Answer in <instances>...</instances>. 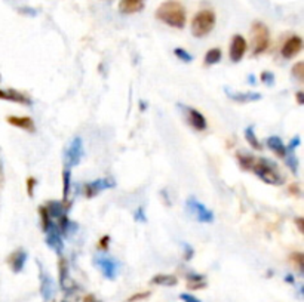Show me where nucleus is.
<instances>
[{"label": "nucleus", "mask_w": 304, "mask_h": 302, "mask_svg": "<svg viewBox=\"0 0 304 302\" xmlns=\"http://www.w3.org/2000/svg\"><path fill=\"white\" fill-rule=\"evenodd\" d=\"M154 15L159 21H162L163 24H167L172 29L181 30V29L185 27L187 12H185V8L182 6L178 0H167V2H163L156 9Z\"/></svg>", "instance_id": "nucleus-1"}, {"label": "nucleus", "mask_w": 304, "mask_h": 302, "mask_svg": "<svg viewBox=\"0 0 304 302\" xmlns=\"http://www.w3.org/2000/svg\"><path fill=\"white\" fill-rule=\"evenodd\" d=\"M251 170L259 177L261 181L270 184V185H280L285 181V178L282 177V173L277 169L276 163L269 160V159H264V157L255 159Z\"/></svg>", "instance_id": "nucleus-2"}, {"label": "nucleus", "mask_w": 304, "mask_h": 302, "mask_svg": "<svg viewBox=\"0 0 304 302\" xmlns=\"http://www.w3.org/2000/svg\"><path fill=\"white\" fill-rule=\"evenodd\" d=\"M217 16L213 9H202L192 19V34L195 37L208 36L215 27Z\"/></svg>", "instance_id": "nucleus-3"}, {"label": "nucleus", "mask_w": 304, "mask_h": 302, "mask_svg": "<svg viewBox=\"0 0 304 302\" xmlns=\"http://www.w3.org/2000/svg\"><path fill=\"white\" fill-rule=\"evenodd\" d=\"M251 42H252V55L257 57L264 54L270 46V31L269 27L261 22L255 21L251 27Z\"/></svg>", "instance_id": "nucleus-4"}, {"label": "nucleus", "mask_w": 304, "mask_h": 302, "mask_svg": "<svg viewBox=\"0 0 304 302\" xmlns=\"http://www.w3.org/2000/svg\"><path fill=\"white\" fill-rule=\"evenodd\" d=\"M185 208H187L189 213L195 219H198L199 222H202V224H211V222H214L213 211H209L203 203H200L195 197H189L187 198Z\"/></svg>", "instance_id": "nucleus-5"}, {"label": "nucleus", "mask_w": 304, "mask_h": 302, "mask_svg": "<svg viewBox=\"0 0 304 302\" xmlns=\"http://www.w3.org/2000/svg\"><path fill=\"white\" fill-rule=\"evenodd\" d=\"M93 264L108 280H114L118 277L119 265H118V262L113 258L106 257V255H97L93 258Z\"/></svg>", "instance_id": "nucleus-6"}, {"label": "nucleus", "mask_w": 304, "mask_h": 302, "mask_svg": "<svg viewBox=\"0 0 304 302\" xmlns=\"http://www.w3.org/2000/svg\"><path fill=\"white\" fill-rule=\"evenodd\" d=\"M182 111H184V114H185V119L189 121V124L195 129V131H199V132H202V131H206V128H208V121L205 119V116L198 111L196 108H192V107H182L180 106Z\"/></svg>", "instance_id": "nucleus-7"}, {"label": "nucleus", "mask_w": 304, "mask_h": 302, "mask_svg": "<svg viewBox=\"0 0 304 302\" xmlns=\"http://www.w3.org/2000/svg\"><path fill=\"white\" fill-rule=\"evenodd\" d=\"M83 157V142L80 138H73L68 148L65 150V162L68 167L77 166Z\"/></svg>", "instance_id": "nucleus-8"}, {"label": "nucleus", "mask_w": 304, "mask_h": 302, "mask_svg": "<svg viewBox=\"0 0 304 302\" xmlns=\"http://www.w3.org/2000/svg\"><path fill=\"white\" fill-rule=\"evenodd\" d=\"M248 51V43L245 40V37L241 34H235L231 42H230V49H228V57L231 62H239L242 60L243 55Z\"/></svg>", "instance_id": "nucleus-9"}, {"label": "nucleus", "mask_w": 304, "mask_h": 302, "mask_svg": "<svg viewBox=\"0 0 304 302\" xmlns=\"http://www.w3.org/2000/svg\"><path fill=\"white\" fill-rule=\"evenodd\" d=\"M303 49V39L300 36H291L285 40V43L280 49V55L285 60H291L294 57H297Z\"/></svg>", "instance_id": "nucleus-10"}, {"label": "nucleus", "mask_w": 304, "mask_h": 302, "mask_svg": "<svg viewBox=\"0 0 304 302\" xmlns=\"http://www.w3.org/2000/svg\"><path fill=\"white\" fill-rule=\"evenodd\" d=\"M46 234V244L54 250L57 252L58 255H61L62 249H64V242H62V234L60 233L58 226L55 225L54 222L49 225V228L45 231Z\"/></svg>", "instance_id": "nucleus-11"}, {"label": "nucleus", "mask_w": 304, "mask_h": 302, "mask_svg": "<svg viewBox=\"0 0 304 302\" xmlns=\"http://www.w3.org/2000/svg\"><path fill=\"white\" fill-rule=\"evenodd\" d=\"M116 185V182L113 181L111 178H100V180H95V181L89 182L85 185V196L88 198L98 196L101 191L108 190V188H113Z\"/></svg>", "instance_id": "nucleus-12"}, {"label": "nucleus", "mask_w": 304, "mask_h": 302, "mask_svg": "<svg viewBox=\"0 0 304 302\" xmlns=\"http://www.w3.org/2000/svg\"><path fill=\"white\" fill-rule=\"evenodd\" d=\"M0 99L22 104V106H30L31 104L30 96L26 95L24 92L16 91V89H0Z\"/></svg>", "instance_id": "nucleus-13"}, {"label": "nucleus", "mask_w": 304, "mask_h": 302, "mask_svg": "<svg viewBox=\"0 0 304 302\" xmlns=\"http://www.w3.org/2000/svg\"><path fill=\"white\" fill-rule=\"evenodd\" d=\"M54 287H55V283H54L52 277L46 271H43V268H40V293H42L43 301L52 299Z\"/></svg>", "instance_id": "nucleus-14"}, {"label": "nucleus", "mask_w": 304, "mask_h": 302, "mask_svg": "<svg viewBox=\"0 0 304 302\" xmlns=\"http://www.w3.org/2000/svg\"><path fill=\"white\" fill-rule=\"evenodd\" d=\"M6 121L18 129H22V131H27V132H34L36 128H34V121L29 116H8Z\"/></svg>", "instance_id": "nucleus-15"}, {"label": "nucleus", "mask_w": 304, "mask_h": 302, "mask_svg": "<svg viewBox=\"0 0 304 302\" xmlns=\"http://www.w3.org/2000/svg\"><path fill=\"white\" fill-rule=\"evenodd\" d=\"M26 261H27V252L22 250V249H16L15 252H12L8 257V264L14 272L22 271V268L26 265Z\"/></svg>", "instance_id": "nucleus-16"}, {"label": "nucleus", "mask_w": 304, "mask_h": 302, "mask_svg": "<svg viewBox=\"0 0 304 302\" xmlns=\"http://www.w3.org/2000/svg\"><path fill=\"white\" fill-rule=\"evenodd\" d=\"M146 0H121L119 2V12L125 15L137 14L144 9Z\"/></svg>", "instance_id": "nucleus-17"}, {"label": "nucleus", "mask_w": 304, "mask_h": 302, "mask_svg": "<svg viewBox=\"0 0 304 302\" xmlns=\"http://www.w3.org/2000/svg\"><path fill=\"white\" fill-rule=\"evenodd\" d=\"M226 93L230 99L236 101V103H241V104H248V103H252V101H257L261 98L260 93H254V92H235L228 91L226 88Z\"/></svg>", "instance_id": "nucleus-18"}, {"label": "nucleus", "mask_w": 304, "mask_h": 302, "mask_svg": "<svg viewBox=\"0 0 304 302\" xmlns=\"http://www.w3.org/2000/svg\"><path fill=\"white\" fill-rule=\"evenodd\" d=\"M266 144H267V147L273 151L277 157H282L284 159L287 156V153H288V148L285 147V144L282 142V139L279 136H269L267 141H266Z\"/></svg>", "instance_id": "nucleus-19"}, {"label": "nucleus", "mask_w": 304, "mask_h": 302, "mask_svg": "<svg viewBox=\"0 0 304 302\" xmlns=\"http://www.w3.org/2000/svg\"><path fill=\"white\" fill-rule=\"evenodd\" d=\"M150 283L156 285V286L172 287L178 285V279L175 275H172V274H156V275H153Z\"/></svg>", "instance_id": "nucleus-20"}, {"label": "nucleus", "mask_w": 304, "mask_h": 302, "mask_svg": "<svg viewBox=\"0 0 304 302\" xmlns=\"http://www.w3.org/2000/svg\"><path fill=\"white\" fill-rule=\"evenodd\" d=\"M70 185H72V172L70 167H65L62 170V202L67 203V198L70 194Z\"/></svg>", "instance_id": "nucleus-21"}, {"label": "nucleus", "mask_w": 304, "mask_h": 302, "mask_svg": "<svg viewBox=\"0 0 304 302\" xmlns=\"http://www.w3.org/2000/svg\"><path fill=\"white\" fill-rule=\"evenodd\" d=\"M221 57H223V52L220 47H213L209 49L206 54H205V58H203V62L205 65H215L221 61Z\"/></svg>", "instance_id": "nucleus-22"}, {"label": "nucleus", "mask_w": 304, "mask_h": 302, "mask_svg": "<svg viewBox=\"0 0 304 302\" xmlns=\"http://www.w3.org/2000/svg\"><path fill=\"white\" fill-rule=\"evenodd\" d=\"M243 134H245V139H246V142L251 145V148L261 151L263 145H261V142L259 141L257 135L254 134V129H252V126H248V128L245 129V132H243Z\"/></svg>", "instance_id": "nucleus-23"}, {"label": "nucleus", "mask_w": 304, "mask_h": 302, "mask_svg": "<svg viewBox=\"0 0 304 302\" xmlns=\"http://www.w3.org/2000/svg\"><path fill=\"white\" fill-rule=\"evenodd\" d=\"M46 209L49 212L51 218H57V219L60 218L62 213L67 212L64 203H60V202H49V203L46 205Z\"/></svg>", "instance_id": "nucleus-24"}, {"label": "nucleus", "mask_w": 304, "mask_h": 302, "mask_svg": "<svg viewBox=\"0 0 304 302\" xmlns=\"http://www.w3.org/2000/svg\"><path fill=\"white\" fill-rule=\"evenodd\" d=\"M58 275H60V285L62 289H65V282L68 279V264L65 258L60 257L58 261Z\"/></svg>", "instance_id": "nucleus-25"}, {"label": "nucleus", "mask_w": 304, "mask_h": 302, "mask_svg": "<svg viewBox=\"0 0 304 302\" xmlns=\"http://www.w3.org/2000/svg\"><path fill=\"white\" fill-rule=\"evenodd\" d=\"M238 162H239V165L242 169L245 170H251V167L254 165V162H255V157H252V156H249V154H243V153H238Z\"/></svg>", "instance_id": "nucleus-26"}, {"label": "nucleus", "mask_w": 304, "mask_h": 302, "mask_svg": "<svg viewBox=\"0 0 304 302\" xmlns=\"http://www.w3.org/2000/svg\"><path fill=\"white\" fill-rule=\"evenodd\" d=\"M39 215H40V224H42V230L46 231L49 225L52 224V218H51V215H49V212L46 209V206H39Z\"/></svg>", "instance_id": "nucleus-27"}, {"label": "nucleus", "mask_w": 304, "mask_h": 302, "mask_svg": "<svg viewBox=\"0 0 304 302\" xmlns=\"http://www.w3.org/2000/svg\"><path fill=\"white\" fill-rule=\"evenodd\" d=\"M289 261H291V264L298 270L300 272H303L304 270V254L301 252H294L291 257H289Z\"/></svg>", "instance_id": "nucleus-28"}, {"label": "nucleus", "mask_w": 304, "mask_h": 302, "mask_svg": "<svg viewBox=\"0 0 304 302\" xmlns=\"http://www.w3.org/2000/svg\"><path fill=\"white\" fill-rule=\"evenodd\" d=\"M291 74L294 76L298 82H303L304 80V62L303 61H298L294 67H292V70H291Z\"/></svg>", "instance_id": "nucleus-29"}, {"label": "nucleus", "mask_w": 304, "mask_h": 302, "mask_svg": "<svg viewBox=\"0 0 304 302\" xmlns=\"http://www.w3.org/2000/svg\"><path fill=\"white\" fill-rule=\"evenodd\" d=\"M174 55L178 58L182 62H192L193 61V57H192V54L190 52H187L185 49H182V47H177V49H174Z\"/></svg>", "instance_id": "nucleus-30"}, {"label": "nucleus", "mask_w": 304, "mask_h": 302, "mask_svg": "<svg viewBox=\"0 0 304 302\" xmlns=\"http://www.w3.org/2000/svg\"><path fill=\"white\" fill-rule=\"evenodd\" d=\"M285 159H287V165H288L289 169H291L294 173H297V172H298V159L295 157V154H294L292 151H289V154L287 153Z\"/></svg>", "instance_id": "nucleus-31"}, {"label": "nucleus", "mask_w": 304, "mask_h": 302, "mask_svg": "<svg viewBox=\"0 0 304 302\" xmlns=\"http://www.w3.org/2000/svg\"><path fill=\"white\" fill-rule=\"evenodd\" d=\"M150 295H152V292H149V290H144V292H137V293H134V295H131L128 299L125 302H138V301H144V299H147V298H150Z\"/></svg>", "instance_id": "nucleus-32"}, {"label": "nucleus", "mask_w": 304, "mask_h": 302, "mask_svg": "<svg viewBox=\"0 0 304 302\" xmlns=\"http://www.w3.org/2000/svg\"><path fill=\"white\" fill-rule=\"evenodd\" d=\"M260 80L264 83V85H267V86H272L274 83V74L272 71H263L261 76H260Z\"/></svg>", "instance_id": "nucleus-33"}, {"label": "nucleus", "mask_w": 304, "mask_h": 302, "mask_svg": "<svg viewBox=\"0 0 304 302\" xmlns=\"http://www.w3.org/2000/svg\"><path fill=\"white\" fill-rule=\"evenodd\" d=\"M36 185H37V180H36L34 177L27 178V194H29V197L34 196V188H36Z\"/></svg>", "instance_id": "nucleus-34"}, {"label": "nucleus", "mask_w": 304, "mask_h": 302, "mask_svg": "<svg viewBox=\"0 0 304 302\" xmlns=\"http://www.w3.org/2000/svg\"><path fill=\"white\" fill-rule=\"evenodd\" d=\"M187 287L192 289V290H199V289H205L206 287V282H189Z\"/></svg>", "instance_id": "nucleus-35"}, {"label": "nucleus", "mask_w": 304, "mask_h": 302, "mask_svg": "<svg viewBox=\"0 0 304 302\" xmlns=\"http://www.w3.org/2000/svg\"><path fill=\"white\" fill-rule=\"evenodd\" d=\"M108 244H110V236H103L101 239H100V242H98V249H101V250H107L108 249Z\"/></svg>", "instance_id": "nucleus-36"}, {"label": "nucleus", "mask_w": 304, "mask_h": 302, "mask_svg": "<svg viewBox=\"0 0 304 302\" xmlns=\"http://www.w3.org/2000/svg\"><path fill=\"white\" fill-rule=\"evenodd\" d=\"M203 280H205L203 274H196V272L187 274V282H203Z\"/></svg>", "instance_id": "nucleus-37"}, {"label": "nucleus", "mask_w": 304, "mask_h": 302, "mask_svg": "<svg viewBox=\"0 0 304 302\" xmlns=\"http://www.w3.org/2000/svg\"><path fill=\"white\" fill-rule=\"evenodd\" d=\"M180 299H181L182 302H202L200 299H198L196 296L190 295V293H181V295H180Z\"/></svg>", "instance_id": "nucleus-38"}, {"label": "nucleus", "mask_w": 304, "mask_h": 302, "mask_svg": "<svg viewBox=\"0 0 304 302\" xmlns=\"http://www.w3.org/2000/svg\"><path fill=\"white\" fill-rule=\"evenodd\" d=\"M193 249H192V246L190 244H184V259L185 261H190L192 257H193Z\"/></svg>", "instance_id": "nucleus-39"}, {"label": "nucleus", "mask_w": 304, "mask_h": 302, "mask_svg": "<svg viewBox=\"0 0 304 302\" xmlns=\"http://www.w3.org/2000/svg\"><path fill=\"white\" fill-rule=\"evenodd\" d=\"M135 221L138 222H146V215H144V209L143 208H138L135 212Z\"/></svg>", "instance_id": "nucleus-40"}, {"label": "nucleus", "mask_w": 304, "mask_h": 302, "mask_svg": "<svg viewBox=\"0 0 304 302\" xmlns=\"http://www.w3.org/2000/svg\"><path fill=\"white\" fill-rule=\"evenodd\" d=\"M288 190L291 194H294V196H300V185H298V184H292V185H289Z\"/></svg>", "instance_id": "nucleus-41"}, {"label": "nucleus", "mask_w": 304, "mask_h": 302, "mask_svg": "<svg viewBox=\"0 0 304 302\" xmlns=\"http://www.w3.org/2000/svg\"><path fill=\"white\" fill-rule=\"evenodd\" d=\"M300 145V136L297 135L292 141H291V144H289V150L288 151H294L297 147Z\"/></svg>", "instance_id": "nucleus-42"}, {"label": "nucleus", "mask_w": 304, "mask_h": 302, "mask_svg": "<svg viewBox=\"0 0 304 302\" xmlns=\"http://www.w3.org/2000/svg\"><path fill=\"white\" fill-rule=\"evenodd\" d=\"M295 225L298 226V231L303 234L304 233V218L303 216H298V218H295Z\"/></svg>", "instance_id": "nucleus-43"}, {"label": "nucleus", "mask_w": 304, "mask_h": 302, "mask_svg": "<svg viewBox=\"0 0 304 302\" xmlns=\"http://www.w3.org/2000/svg\"><path fill=\"white\" fill-rule=\"evenodd\" d=\"M295 98H297V104H298V106H303L304 104V92L303 91L297 92Z\"/></svg>", "instance_id": "nucleus-44"}, {"label": "nucleus", "mask_w": 304, "mask_h": 302, "mask_svg": "<svg viewBox=\"0 0 304 302\" xmlns=\"http://www.w3.org/2000/svg\"><path fill=\"white\" fill-rule=\"evenodd\" d=\"M83 302H100V301L97 299V296H95V295L89 293V295H86V296L83 298Z\"/></svg>", "instance_id": "nucleus-45"}, {"label": "nucleus", "mask_w": 304, "mask_h": 302, "mask_svg": "<svg viewBox=\"0 0 304 302\" xmlns=\"http://www.w3.org/2000/svg\"><path fill=\"white\" fill-rule=\"evenodd\" d=\"M3 182H5V170H3V165L0 163V188L3 187Z\"/></svg>", "instance_id": "nucleus-46"}, {"label": "nucleus", "mask_w": 304, "mask_h": 302, "mask_svg": "<svg viewBox=\"0 0 304 302\" xmlns=\"http://www.w3.org/2000/svg\"><path fill=\"white\" fill-rule=\"evenodd\" d=\"M287 282H288V283H294V277H291V275H287Z\"/></svg>", "instance_id": "nucleus-47"}, {"label": "nucleus", "mask_w": 304, "mask_h": 302, "mask_svg": "<svg viewBox=\"0 0 304 302\" xmlns=\"http://www.w3.org/2000/svg\"><path fill=\"white\" fill-rule=\"evenodd\" d=\"M62 302H65V301H62Z\"/></svg>", "instance_id": "nucleus-48"}]
</instances>
